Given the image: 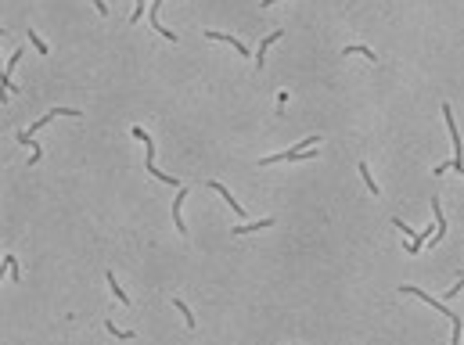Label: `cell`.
<instances>
[{
  "label": "cell",
  "mask_w": 464,
  "mask_h": 345,
  "mask_svg": "<svg viewBox=\"0 0 464 345\" xmlns=\"http://www.w3.org/2000/svg\"><path fill=\"white\" fill-rule=\"evenodd\" d=\"M310 144H320V137H306V141H299L296 148H288V151H281V155H266V158H259V165H274V162H296V158H306V148Z\"/></svg>",
  "instance_id": "1"
},
{
  "label": "cell",
  "mask_w": 464,
  "mask_h": 345,
  "mask_svg": "<svg viewBox=\"0 0 464 345\" xmlns=\"http://www.w3.org/2000/svg\"><path fill=\"white\" fill-rule=\"evenodd\" d=\"M58 115H80V111H76V108H50L47 115H40V119H36V123H33V126H29L26 133H29V137H36V130H43V126H47L50 119H58Z\"/></svg>",
  "instance_id": "2"
},
{
  "label": "cell",
  "mask_w": 464,
  "mask_h": 345,
  "mask_svg": "<svg viewBox=\"0 0 464 345\" xmlns=\"http://www.w3.org/2000/svg\"><path fill=\"white\" fill-rule=\"evenodd\" d=\"M205 36H209V40H220V43H227V47H234L238 58H249V47H245L238 36H227V33H216V29H205Z\"/></svg>",
  "instance_id": "3"
},
{
  "label": "cell",
  "mask_w": 464,
  "mask_h": 345,
  "mask_svg": "<svg viewBox=\"0 0 464 345\" xmlns=\"http://www.w3.org/2000/svg\"><path fill=\"white\" fill-rule=\"evenodd\" d=\"M209 187H212V191H216V195H220V198H223V202H227V205H230V209H234V212H238V216H245V209H242V205H238V198H234V195H230V191H227V187H223V184H216V180H212V184H209Z\"/></svg>",
  "instance_id": "4"
},
{
  "label": "cell",
  "mask_w": 464,
  "mask_h": 345,
  "mask_svg": "<svg viewBox=\"0 0 464 345\" xmlns=\"http://www.w3.org/2000/svg\"><path fill=\"white\" fill-rule=\"evenodd\" d=\"M432 230H439V226H421L418 234H414V241H407V252H411V256H414V252H421V245L432 238Z\"/></svg>",
  "instance_id": "5"
},
{
  "label": "cell",
  "mask_w": 464,
  "mask_h": 345,
  "mask_svg": "<svg viewBox=\"0 0 464 345\" xmlns=\"http://www.w3.org/2000/svg\"><path fill=\"white\" fill-rule=\"evenodd\" d=\"M184 198H188V187H180V195H177V202H173V223H177V230H180V234H184V216H180V205H184Z\"/></svg>",
  "instance_id": "6"
},
{
  "label": "cell",
  "mask_w": 464,
  "mask_h": 345,
  "mask_svg": "<svg viewBox=\"0 0 464 345\" xmlns=\"http://www.w3.org/2000/svg\"><path fill=\"white\" fill-rule=\"evenodd\" d=\"M277 40H281V29H274V33L259 43V58H256V65H259V69H263V62H266V47H270V43H277Z\"/></svg>",
  "instance_id": "7"
},
{
  "label": "cell",
  "mask_w": 464,
  "mask_h": 345,
  "mask_svg": "<svg viewBox=\"0 0 464 345\" xmlns=\"http://www.w3.org/2000/svg\"><path fill=\"white\" fill-rule=\"evenodd\" d=\"M274 219L266 216V219H256V223H245V226H234V234H252V230H266Z\"/></svg>",
  "instance_id": "8"
},
{
  "label": "cell",
  "mask_w": 464,
  "mask_h": 345,
  "mask_svg": "<svg viewBox=\"0 0 464 345\" xmlns=\"http://www.w3.org/2000/svg\"><path fill=\"white\" fill-rule=\"evenodd\" d=\"M357 169H360V177H364V184H367V191H371V195H382V187L374 184V177H371V169H367V162H360Z\"/></svg>",
  "instance_id": "9"
},
{
  "label": "cell",
  "mask_w": 464,
  "mask_h": 345,
  "mask_svg": "<svg viewBox=\"0 0 464 345\" xmlns=\"http://www.w3.org/2000/svg\"><path fill=\"white\" fill-rule=\"evenodd\" d=\"M108 288H112V292H115V299H119L123 306H130V295H126L123 288H119V280H115V273H108Z\"/></svg>",
  "instance_id": "10"
},
{
  "label": "cell",
  "mask_w": 464,
  "mask_h": 345,
  "mask_svg": "<svg viewBox=\"0 0 464 345\" xmlns=\"http://www.w3.org/2000/svg\"><path fill=\"white\" fill-rule=\"evenodd\" d=\"M345 54H360V58H367V62H378L371 47H345Z\"/></svg>",
  "instance_id": "11"
},
{
  "label": "cell",
  "mask_w": 464,
  "mask_h": 345,
  "mask_svg": "<svg viewBox=\"0 0 464 345\" xmlns=\"http://www.w3.org/2000/svg\"><path fill=\"white\" fill-rule=\"evenodd\" d=\"M4 266L11 270V280L18 284V280H22V273H18V259H15V256H4Z\"/></svg>",
  "instance_id": "12"
},
{
  "label": "cell",
  "mask_w": 464,
  "mask_h": 345,
  "mask_svg": "<svg viewBox=\"0 0 464 345\" xmlns=\"http://www.w3.org/2000/svg\"><path fill=\"white\" fill-rule=\"evenodd\" d=\"M173 306L180 310V317L188 320V327H195V317H191V310H188V302H180V299H173Z\"/></svg>",
  "instance_id": "13"
},
{
  "label": "cell",
  "mask_w": 464,
  "mask_h": 345,
  "mask_svg": "<svg viewBox=\"0 0 464 345\" xmlns=\"http://www.w3.org/2000/svg\"><path fill=\"white\" fill-rule=\"evenodd\" d=\"M104 327H108V334H115V338H134V331H119L115 324H104Z\"/></svg>",
  "instance_id": "14"
},
{
  "label": "cell",
  "mask_w": 464,
  "mask_h": 345,
  "mask_svg": "<svg viewBox=\"0 0 464 345\" xmlns=\"http://www.w3.org/2000/svg\"><path fill=\"white\" fill-rule=\"evenodd\" d=\"M29 40H33V43H36V50H40V54H47V43H43V40H40V36H36V29H29Z\"/></svg>",
  "instance_id": "15"
},
{
  "label": "cell",
  "mask_w": 464,
  "mask_h": 345,
  "mask_svg": "<svg viewBox=\"0 0 464 345\" xmlns=\"http://www.w3.org/2000/svg\"><path fill=\"white\" fill-rule=\"evenodd\" d=\"M141 15H144V0H137V8H134V15H130V22H141Z\"/></svg>",
  "instance_id": "16"
},
{
  "label": "cell",
  "mask_w": 464,
  "mask_h": 345,
  "mask_svg": "<svg viewBox=\"0 0 464 345\" xmlns=\"http://www.w3.org/2000/svg\"><path fill=\"white\" fill-rule=\"evenodd\" d=\"M94 8H97L101 15H108V4H104V0H94Z\"/></svg>",
  "instance_id": "17"
},
{
  "label": "cell",
  "mask_w": 464,
  "mask_h": 345,
  "mask_svg": "<svg viewBox=\"0 0 464 345\" xmlns=\"http://www.w3.org/2000/svg\"><path fill=\"white\" fill-rule=\"evenodd\" d=\"M259 4H263V8H270V4H277V0H259Z\"/></svg>",
  "instance_id": "18"
}]
</instances>
